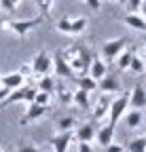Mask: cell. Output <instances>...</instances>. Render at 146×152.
<instances>
[{
	"label": "cell",
	"instance_id": "obj_17",
	"mask_svg": "<svg viewBox=\"0 0 146 152\" xmlns=\"http://www.w3.org/2000/svg\"><path fill=\"white\" fill-rule=\"evenodd\" d=\"M131 57H134V51L127 47V49H123L121 51V55L114 59V64H117V70L119 72H125V70H129V64H131Z\"/></svg>",
	"mask_w": 146,
	"mask_h": 152
},
{
	"label": "cell",
	"instance_id": "obj_7",
	"mask_svg": "<svg viewBox=\"0 0 146 152\" xmlns=\"http://www.w3.org/2000/svg\"><path fill=\"white\" fill-rule=\"evenodd\" d=\"M53 72H55L57 76H66V78H74V70L70 68V64L64 59L62 55V49L55 51V55H53Z\"/></svg>",
	"mask_w": 146,
	"mask_h": 152
},
{
	"label": "cell",
	"instance_id": "obj_31",
	"mask_svg": "<svg viewBox=\"0 0 146 152\" xmlns=\"http://www.w3.org/2000/svg\"><path fill=\"white\" fill-rule=\"evenodd\" d=\"M17 152H43L38 146L34 144H28V142H19V148H17Z\"/></svg>",
	"mask_w": 146,
	"mask_h": 152
},
{
	"label": "cell",
	"instance_id": "obj_33",
	"mask_svg": "<svg viewBox=\"0 0 146 152\" xmlns=\"http://www.w3.org/2000/svg\"><path fill=\"white\" fill-rule=\"evenodd\" d=\"M17 72H19L23 78H28V76H32V66H30V64H23V66H19V70H17Z\"/></svg>",
	"mask_w": 146,
	"mask_h": 152
},
{
	"label": "cell",
	"instance_id": "obj_24",
	"mask_svg": "<svg viewBox=\"0 0 146 152\" xmlns=\"http://www.w3.org/2000/svg\"><path fill=\"white\" fill-rule=\"evenodd\" d=\"M87 17H76V19H72V36H79L87 30Z\"/></svg>",
	"mask_w": 146,
	"mask_h": 152
},
{
	"label": "cell",
	"instance_id": "obj_32",
	"mask_svg": "<svg viewBox=\"0 0 146 152\" xmlns=\"http://www.w3.org/2000/svg\"><path fill=\"white\" fill-rule=\"evenodd\" d=\"M17 9V4L13 0H0V11H7V13H13Z\"/></svg>",
	"mask_w": 146,
	"mask_h": 152
},
{
	"label": "cell",
	"instance_id": "obj_28",
	"mask_svg": "<svg viewBox=\"0 0 146 152\" xmlns=\"http://www.w3.org/2000/svg\"><path fill=\"white\" fill-rule=\"evenodd\" d=\"M72 97H74V91H70V89H64V87H59V102L62 104H72Z\"/></svg>",
	"mask_w": 146,
	"mask_h": 152
},
{
	"label": "cell",
	"instance_id": "obj_14",
	"mask_svg": "<svg viewBox=\"0 0 146 152\" xmlns=\"http://www.w3.org/2000/svg\"><path fill=\"white\" fill-rule=\"evenodd\" d=\"M123 23H125L127 28H131V30H138V32L146 34V19H144L142 15H138V13H125Z\"/></svg>",
	"mask_w": 146,
	"mask_h": 152
},
{
	"label": "cell",
	"instance_id": "obj_9",
	"mask_svg": "<svg viewBox=\"0 0 146 152\" xmlns=\"http://www.w3.org/2000/svg\"><path fill=\"white\" fill-rule=\"evenodd\" d=\"M72 140H74V133L72 131H59L51 137V144H53V152H68Z\"/></svg>",
	"mask_w": 146,
	"mask_h": 152
},
{
	"label": "cell",
	"instance_id": "obj_20",
	"mask_svg": "<svg viewBox=\"0 0 146 152\" xmlns=\"http://www.w3.org/2000/svg\"><path fill=\"white\" fill-rule=\"evenodd\" d=\"M72 102H74L76 106H81L83 110H89V108H91V102H89V93H87V91H83V89L74 91V97H72Z\"/></svg>",
	"mask_w": 146,
	"mask_h": 152
},
{
	"label": "cell",
	"instance_id": "obj_13",
	"mask_svg": "<svg viewBox=\"0 0 146 152\" xmlns=\"http://www.w3.org/2000/svg\"><path fill=\"white\" fill-rule=\"evenodd\" d=\"M106 72H108V66H106V61L102 59V57H93V59H91V64H89V70H87V74L91 76V78L100 80V78H104V76H106Z\"/></svg>",
	"mask_w": 146,
	"mask_h": 152
},
{
	"label": "cell",
	"instance_id": "obj_41",
	"mask_svg": "<svg viewBox=\"0 0 146 152\" xmlns=\"http://www.w3.org/2000/svg\"><path fill=\"white\" fill-rule=\"evenodd\" d=\"M142 42H144V45H146V34H144V40H142Z\"/></svg>",
	"mask_w": 146,
	"mask_h": 152
},
{
	"label": "cell",
	"instance_id": "obj_25",
	"mask_svg": "<svg viewBox=\"0 0 146 152\" xmlns=\"http://www.w3.org/2000/svg\"><path fill=\"white\" fill-rule=\"evenodd\" d=\"M74 127H76V118L74 116H64V118L57 121V129L59 131H72Z\"/></svg>",
	"mask_w": 146,
	"mask_h": 152
},
{
	"label": "cell",
	"instance_id": "obj_43",
	"mask_svg": "<svg viewBox=\"0 0 146 152\" xmlns=\"http://www.w3.org/2000/svg\"><path fill=\"white\" fill-rule=\"evenodd\" d=\"M0 80H2V74H0Z\"/></svg>",
	"mask_w": 146,
	"mask_h": 152
},
{
	"label": "cell",
	"instance_id": "obj_19",
	"mask_svg": "<svg viewBox=\"0 0 146 152\" xmlns=\"http://www.w3.org/2000/svg\"><path fill=\"white\" fill-rule=\"evenodd\" d=\"M79 89H83L87 93H93V91H98V80L91 78L89 74H83L81 78H79Z\"/></svg>",
	"mask_w": 146,
	"mask_h": 152
},
{
	"label": "cell",
	"instance_id": "obj_26",
	"mask_svg": "<svg viewBox=\"0 0 146 152\" xmlns=\"http://www.w3.org/2000/svg\"><path fill=\"white\" fill-rule=\"evenodd\" d=\"M129 70L131 72H136V74H144L146 72V64L140 59V57L134 53V57H131V64H129Z\"/></svg>",
	"mask_w": 146,
	"mask_h": 152
},
{
	"label": "cell",
	"instance_id": "obj_45",
	"mask_svg": "<svg viewBox=\"0 0 146 152\" xmlns=\"http://www.w3.org/2000/svg\"><path fill=\"white\" fill-rule=\"evenodd\" d=\"M0 152H4V150H2V148H0Z\"/></svg>",
	"mask_w": 146,
	"mask_h": 152
},
{
	"label": "cell",
	"instance_id": "obj_8",
	"mask_svg": "<svg viewBox=\"0 0 146 152\" xmlns=\"http://www.w3.org/2000/svg\"><path fill=\"white\" fill-rule=\"evenodd\" d=\"M110 102L112 97L110 95H106V93H100V97L93 106V112H91V116H93V121H102L108 116V112H110Z\"/></svg>",
	"mask_w": 146,
	"mask_h": 152
},
{
	"label": "cell",
	"instance_id": "obj_27",
	"mask_svg": "<svg viewBox=\"0 0 146 152\" xmlns=\"http://www.w3.org/2000/svg\"><path fill=\"white\" fill-rule=\"evenodd\" d=\"M55 30L62 32V34H72V19H68V17L59 19V21L55 23Z\"/></svg>",
	"mask_w": 146,
	"mask_h": 152
},
{
	"label": "cell",
	"instance_id": "obj_29",
	"mask_svg": "<svg viewBox=\"0 0 146 152\" xmlns=\"http://www.w3.org/2000/svg\"><path fill=\"white\" fill-rule=\"evenodd\" d=\"M36 104H40V106H49L51 104V93H45V91H38L36 93Z\"/></svg>",
	"mask_w": 146,
	"mask_h": 152
},
{
	"label": "cell",
	"instance_id": "obj_44",
	"mask_svg": "<svg viewBox=\"0 0 146 152\" xmlns=\"http://www.w3.org/2000/svg\"><path fill=\"white\" fill-rule=\"evenodd\" d=\"M79 2H85V0H79Z\"/></svg>",
	"mask_w": 146,
	"mask_h": 152
},
{
	"label": "cell",
	"instance_id": "obj_10",
	"mask_svg": "<svg viewBox=\"0 0 146 152\" xmlns=\"http://www.w3.org/2000/svg\"><path fill=\"white\" fill-rule=\"evenodd\" d=\"M45 112H47V106H40V104H28V110H26V114L21 116V125H28V123H34V121H38V118H43L45 116Z\"/></svg>",
	"mask_w": 146,
	"mask_h": 152
},
{
	"label": "cell",
	"instance_id": "obj_6",
	"mask_svg": "<svg viewBox=\"0 0 146 152\" xmlns=\"http://www.w3.org/2000/svg\"><path fill=\"white\" fill-rule=\"evenodd\" d=\"M98 89L106 95H114V93H121V78L114 74V72H106L104 78L98 80Z\"/></svg>",
	"mask_w": 146,
	"mask_h": 152
},
{
	"label": "cell",
	"instance_id": "obj_5",
	"mask_svg": "<svg viewBox=\"0 0 146 152\" xmlns=\"http://www.w3.org/2000/svg\"><path fill=\"white\" fill-rule=\"evenodd\" d=\"M36 93H38V89H36V87L23 85V87H19V89L11 91V93H9V97H7V99L2 102V106H11V104H15V102H26V104H34V99H36Z\"/></svg>",
	"mask_w": 146,
	"mask_h": 152
},
{
	"label": "cell",
	"instance_id": "obj_42",
	"mask_svg": "<svg viewBox=\"0 0 146 152\" xmlns=\"http://www.w3.org/2000/svg\"><path fill=\"white\" fill-rule=\"evenodd\" d=\"M117 2H125V0H117Z\"/></svg>",
	"mask_w": 146,
	"mask_h": 152
},
{
	"label": "cell",
	"instance_id": "obj_35",
	"mask_svg": "<svg viewBox=\"0 0 146 152\" xmlns=\"http://www.w3.org/2000/svg\"><path fill=\"white\" fill-rule=\"evenodd\" d=\"M85 2L89 4L91 11H100V9H102V0H85Z\"/></svg>",
	"mask_w": 146,
	"mask_h": 152
},
{
	"label": "cell",
	"instance_id": "obj_34",
	"mask_svg": "<svg viewBox=\"0 0 146 152\" xmlns=\"http://www.w3.org/2000/svg\"><path fill=\"white\" fill-rule=\"evenodd\" d=\"M106 152H125V146H121V144H108L106 146Z\"/></svg>",
	"mask_w": 146,
	"mask_h": 152
},
{
	"label": "cell",
	"instance_id": "obj_12",
	"mask_svg": "<svg viewBox=\"0 0 146 152\" xmlns=\"http://www.w3.org/2000/svg\"><path fill=\"white\" fill-rule=\"evenodd\" d=\"M95 133H98V129H95V125L93 123H83V125H79L76 127V131H74V137L79 140V142H93L95 140Z\"/></svg>",
	"mask_w": 146,
	"mask_h": 152
},
{
	"label": "cell",
	"instance_id": "obj_40",
	"mask_svg": "<svg viewBox=\"0 0 146 152\" xmlns=\"http://www.w3.org/2000/svg\"><path fill=\"white\" fill-rule=\"evenodd\" d=\"M13 2H15V4H19V2H21V0H13Z\"/></svg>",
	"mask_w": 146,
	"mask_h": 152
},
{
	"label": "cell",
	"instance_id": "obj_37",
	"mask_svg": "<svg viewBox=\"0 0 146 152\" xmlns=\"http://www.w3.org/2000/svg\"><path fill=\"white\" fill-rule=\"evenodd\" d=\"M79 152H93V148L87 142H79Z\"/></svg>",
	"mask_w": 146,
	"mask_h": 152
},
{
	"label": "cell",
	"instance_id": "obj_16",
	"mask_svg": "<svg viewBox=\"0 0 146 152\" xmlns=\"http://www.w3.org/2000/svg\"><path fill=\"white\" fill-rule=\"evenodd\" d=\"M95 137H98V144H100V146H104V148H106L108 144H112V140H114V125L108 123L106 127L98 129Z\"/></svg>",
	"mask_w": 146,
	"mask_h": 152
},
{
	"label": "cell",
	"instance_id": "obj_38",
	"mask_svg": "<svg viewBox=\"0 0 146 152\" xmlns=\"http://www.w3.org/2000/svg\"><path fill=\"white\" fill-rule=\"evenodd\" d=\"M9 93H11V91H9L7 87H2V85H0V104H2V102L9 97Z\"/></svg>",
	"mask_w": 146,
	"mask_h": 152
},
{
	"label": "cell",
	"instance_id": "obj_23",
	"mask_svg": "<svg viewBox=\"0 0 146 152\" xmlns=\"http://www.w3.org/2000/svg\"><path fill=\"white\" fill-rule=\"evenodd\" d=\"M36 9H38L43 19L51 17V9H53V0H36Z\"/></svg>",
	"mask_w": 146,
	"mask_h": 152
},
{
	"label": "cell",
	"instance_id": "obj_3",
	"mask_svg": "<svg viewBox=\"0 0 146 152\" xmlns=\"http://www.w3.org/2000/svg\"><path fill=\"white\" fill-rule=\"evenodd\" d=\"M127 42H129V40H127L125 36H121V38H112V40L104 42V47H102V59L114 64V59L121 55V51L127 49Z\"/></svg>",
	"mask_w": 146,
	"mask_h": 152
},
{
	"label": "cell",
	"instance_id": "obj_11",
	"mask_svg": "<svg viewBox=\"0 0 146 152\" xmlns=\"http://www.w3.org/2000/svg\"><path fill=\"white\" fill-rule=\"evenodd\" d=\"M129 106L134 110H144L146 108V91H144V87L140 83L129 91Z\"/></svg>",
	"mask_w": 146,
	"mask_h": 152
},
{
	"label": "cell",
	"instance_id": "obj_21",
	"mask_svg": "<svg viewBox=\"0 0 146 152\" xmlns=\"http://www.w3.org/2000/svg\"><path fill=\"white\" fill-rule=\"evenodd\" d=\"M127 152H146V137H134L125 146Z\"/></svg>",
	"mask_w": 146,
	"mask_h": 152
},
{
	"label": "cell",
	"instance_id": "obj_2",
	"mask_svg": "<svg viewBox=\"0 0 146 152\" xmlns=\"http://www.w3.org/2000/svg\"><path fill=\"white\" fill-rule=\"evenodd\" d=\"M127 108H129V93H127V91H121L117 97H112V102H110L108 123H110V125H117V123L121 121V116L127 112Z\"/></svg>",
	"mask_w": 146,
	"mask_h": 152
},
{
	"label": "cell",
	"instance_id": "obj_1",
	"mask_svg": "<svg viewBox=\"0 0 146 152\" xmlns=\"http://www.w3.org/2000/svg\"><path fill=\"white\" fill-rule=\"evenodd\" d=\"M43 21H45V19L38 15V17H34V19H19V21H2L0 26H2V30H4V32H11V34H15V36L23 38L30 30L38 28Z\"/></svg>",
	"mask_w": 146,
	"mask_h": 152
},
{
	"label": "cell",
	"instance_id": "obj_4",
	"mask_svg": "<svg viewBox=\"0 0 146 152\" xmlns=\"http://www.w3.org/2000/svg\"><path fill=\"white\" fill-rule=\"evenodd\" d=\"M51 72H53V57L47 51H38L32 59V74L40 78V76H47Z\"/></svg>",
	"mask_w": 146,
	"mask_h": 152
},
{
	"label": "cell",
	"instance_id": "obj_22",
	"mask_svg": "<svg viewBox=\"0 0 146 152\" xmlns=\"http://www.w3.org/2000/svg\"><path fill=\"white\" fill-rule=\"evenodd\" d=\"M125 123H127V127H129V129L140 127V123H142V112H140V110H129V112H127V116H125Z\"/></svg>",
	"mask_w": 146,
	"mask_h": 152
},
{
	"label": "cell",
	"instance_id": "obj_30",
	"mask_svg": "<svg viewBox=\"0 0 146 152\" xmlns=\"http://www.w3.org/2000/svg\"><path fill=\"white\" fill-rule=\"evenodd\" d=\"M142 7V0H125V9L127 13H138Z\"/></svg>",
	"mask_w": 146,
	"mask_h": 152
},
{
	"label": "cell",
	"instance_id": "obj_18",
	"mask_svg": "<svg viewBox=\"0 0 146 152\" xmlns=\"http://www.w3.org/2000/svg\"><path fill=\"white\" fill-rule=\"evenodd\" d=\"M55 87H57V83H55V78H53L51 74L40 76V78H38V91H45V93H51V95H53Z\"/></svg>",
	"mask_w": 146,
	"mask_h": 152
},
{
	"label": "cell",
	"instance_id": "obj_15",
	"mask_svg": "<svg viewBox=\"0 0 146 152\" xmlns=\"http://www.w3.org/2000/svg\"><path fill=\"white\" fill-rule=\"evenodd\" d=\"M0 85H2V87H7L9 91H15V89L23 87V76H21L19 72L4 74V76H2V80H0Z\"/></svg>",
	"mask_w": 146,
	"mask_h": 152
},
{
	"label": "cell",
	"instance_id": "obj_39",
	"mask_svg": "<svg viewBox=\"0 0 146 152\" xmlns=\"http://www.w3.org/2000/svg\"><path fill=\"white\" fill-rule=\"evenodd\" d=\"M140 13H142V17L146 19V0H142V7H140Z\"/></svg>",
	"mask_w": 146,
	"mask_h": 152
},
{
	"label": "cell",
	"instance_id": "obj_36",
	"mask_svg": "<svg viewBox=\"0 0 146 152\" xmlns=\"http://www.w3.org/2000/svg\"><path fill=\"white\" fill-rule=\"evenodd\" d=\"M134 53H136V55L140 57V59H142L144 64H146V45H142V47H140L138 51H134Z\"/></svg>",
	"mask_w": 146,
	"mask_h": 152
}]
</instances>
